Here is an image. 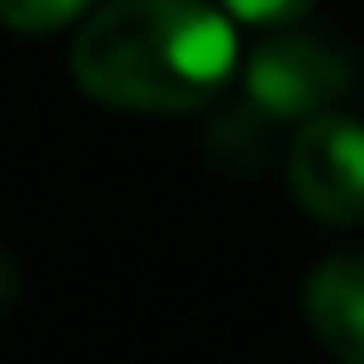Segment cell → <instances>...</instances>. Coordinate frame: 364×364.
I'll return each instance as SVG.
<instances>
[{"instance_id":"1","label":"cell","mask_w":364,"mask_h":364,"mask_svg":"<svg viewBox=\"0 0 364 364\" xmlns=\"http://www.w3.org/2000/svg\"><path fill=\"white\" fill-rule=\"evenodd\" d=\"M70 70L107 107L193 113L236 75V27L209 0H113L75 33Z\"/></svg>"},{"instance_id":"2","label":"cell","mask_w":364,"mask_h":364,"mask_svg":"<svg viewBox=\"0 0 364 364\" xmlns=\"http://www.w3.org/2000/svg\"><path fill=\"white\" fill-rule=\"evenodd\" d=\"M241 91L273 124H306L316 113H332L353 91V59L343 43L284 22L247 54Z\"/></svg>"},{"instance_id":"3","label":"cell","mask_w":364,"mask_h":364,"mask_svg":"<svg viewBox=\"0 0 364 364\" xmlns=\"http://www.w3.org/2000/svg\"><path fill=\"white\" fill-rule=\"evenodd\" d=\"M289 193L321 225L364 220V124L348 113H316L289 145Z\"/></svg>"},{"instance_id":"4","label":"cell","mask_w":364,"mask_h":364,"mask_svg":"<svg viewBox=\"0 0 364 364\" xmlns=\"http://www.w3.org/2000/svg\"><path fill=\"white\" fill-rule=\"evenodd\" d=\"M306 321L332 359L364 364V252H338L311 273Z\"/></svg>"},{"instance_id":"5","label":"cell","mask_w":364,"mask_h":364,"mask_svg":"<svg viewBox=\"0 0 364 364\" xmlns=\"http://www.w3.org/2000/svg\"><path fill=\"white\" fill-rule=\"evenodd\" d=\"M273 129L279 124L241 97L236 107H220L215 113L209 145H215V156L225 161V166H262V156H268V145H273Z\"/></svg>"},{"instance_id":"6","label":"cell","mask_w":364,"mask_h":364,"mask_svg":"<svg viewBox=\"0 0 364 364\" xmlns=\"http://www.w3.org/2000/svg\"><path fill=\"white\" fill-rule=\"evenodd\" d=\"M97 0H0V22L11 33H54L91 11Z\"/></svg>"},{"instance_id":"7","label":"cell","mask_w":364,"mask_h":364,"mask_svg":"<svg viewBox=\"0 0 364 364\" xmlns=\"http://www.w3.org/2000/svg\"><path fill=\"white\" fill-rule=\"evenodd\" d=\"M230 16L241 22H257V27H284V22H300V16L316 6V0H225Z\"/></svg>"}]
</instances>
